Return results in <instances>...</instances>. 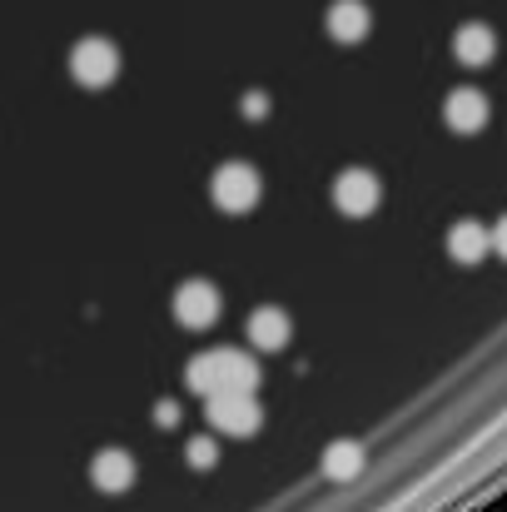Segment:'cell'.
Returning <instances> with one entry per match:
<instances>
[{
  "label": "cell",
  "instance_id": "cell-1",
  "mask_svg": "<svg viewBox=\"0 0 507 512\" xmlns=\"http://www.w3.org/2000/svg\"><path fill=\"white\" fill-rule=\"evenodd\" d=\"M184 378H189V388H194L199 398L224 393V388H244V393H254V388H259V363H254L249 353H239V348H209V353L189 358Z\"/></svg>",
  "mask_w": 507,
  "mask_h": 512
},
{
  "label": "cell",
  "instance_id": "cell-2",
  "mask_svg": "<svg viewBox=\"0 0 507 512\" xmlns=\"http://www.w3.org/2000/svg\"><path fill=\"white\" fill-rule=\"evenodd\" d=\"M204 418H209V428L224 433V438H254L259 423H264V408L254 403V393L224 388V393H209V398H204Z\"/></svg>",
  "mask_w": 507,
  "mask_h": 512
},
{
  "label": "cell",
  "instance_id": "cell-3",
  "mask_svg": "<svg viewBox=\"0 0 507 512\" xmlns=\"http://www.w3.org/2000/svg\"><path fill=\"white\" fill-rule=\"evenodd\" d=\"M209 194H214V204H219L224 214H249V209L259 204V194H264V179H259L254 165L229 160V165H219V170H214Z\"/></svg>",
  "mask_w": 507,
  "mask_h": 512
},
{
  "label": "cell",
  "instance_id": "cell-4",
  "mask_svg": "<svg viewBox=\"0 0 507 512\" xmlns=\"http://www.w3.org/2000/svg\"><path fill=\"white\" fill-rule=\"evenodd\" d=\"M70 75H75L80 85H90V90H105V85L120 75V50H115L110 40L90 35V40H80V45L70 50Z\"/></svg>",
  "mask_w": 507,
  "mask_h": 512
},
{
  "label": "cell",
  "instance_id": "cell-5",
  "mask_svg": "<svg viewBox=\"0 0 507 512\" xmlns=\"http://www.w3.org/2000/svg\"><path fill=\"white\" fill-rule=\"evenodd\" d=\"M219 309H224V299H219V289L209 284V279H184L179 289H174V319L184 324V329H209L214 319H219Z\"/></svg>",
  "mask_w": 507,
  "mask_h": 512
},
{
  "label": "cell",
  "instance_id": "cell-6",
  "mask_svg": "<svg viewBox=\"0 0 507 512\" xmlns=\"http://www.w3.org/2000/svg\"><path fill=\"white\" fill-rule=\"evenodd\" d=\"M378 199H383V189H378V174L343 170L334 179V204H338V214H348V219H363V214H373V209H378Z\"/></svg>",
  "mask_w": 507,
  "mask_h": 512
},
{
  "label": "cell",
  "instance_id": "cell-7",
  "mask_svg": "<svg viewBox=\"0 0 507 512\" xmlns=\"http://www.w3.org/2000/svg\"><path fill=\"white\" fill-rule=\"evenodd\" d=\"M289 339H294V319L279 304H264L249 314V343L259 353H279V348H289Z\"/></svg>",
  "mask_w": 507,
  "mask_h": 512
},
{
  "label": "cell",
  "instance_id": "cell-8",
  "mask_svg": "<svg viewBox=\"0 0 507 512\" xmlns=\"http://www.w3.org/2000/svg\"><path fill=\"white\" fill-rule=\"evenodd\" d=\"M90 478H95L100 493H130L135 488V458L125 448H105V453H95Z\"/></svg>",
  "mask_w": 507,
  "mask_h": 512
},
{
  "label": "cell",
  "instance_id": "cell-9",
  "mask_svg": "<svg viewBox=\"0 0 507 512\" xmlns=\"http://www.w3.org/2000/svg\"><path fill=\"white\" fill-rule=\"evenodd\" d=\"M368 25H373V15H368L363 0H334L329 5V35L338 45H358L368 35Z\"/></svg>",
  "mask_w": 507,
  "mask_h": 512
},
{
  "label": "cell",
  "instance_id": "cell-10",
  "mask_svg": "<svg viewBox=\"0 0 507 512\" xmlns=\"http://www.w3.org/2000/svg\"><path fill=\"white\" fill-rule=\"evenodd\" d=\"M443 115H448V125H453L458 135H473V130L488 125V100H483L478 90H453L448 105H443Z\"/></svg>",
  "mask_w": 507,
  "mask_h": 512
},
{
  "label": "cell",
  "instance_id": "cell-11",
  "mask_svg": "<svg viewBox=\"0 0 507 512\" xmlns=\"http://www.w3.org/2000/svg\"><path fill=\"white\" fill-rule=\"evenodd\" d=\"M488 249H493V239H488V229H483V224H473V219L453 224V234H448V254H453L458 264H478Z\"/></svg>",
  "mask_w": 507,
  "mask_h": 512
},
{
  "label": "cell",
  "instance_id": "cell-12",
  "mask_svg": "<svg viewBox=\"0 0 507 512\" xmlns=\"http://www.w3.org/2000/svg\"><path fill=\"white\" fill-rule=\"evenodd\" d=\"M493 50H498V40H493L488 25H463V30L453 35V55H458L463 65H488Z\"/></svg>",
  "mask_w": 507,
  "mask_h": 512
},
{
  "label": "cell",
  "instance_id": "cell-13",
  "mask_svg": "<svg viewBox=\"0 0 507 512\" xmlns=\"http://www.w3.org/2000/svg\"><path fill=\"white\" fill-rule=\"evenodd\" d=\"M324 473H329L334 483L358 478V473H363V448L348 443V438H343V443H329V448H324Z\"/></svg>",
  "mask_w": 507,
  "mask_h": 512
},
{
  "label": "cell",
  "instance_id": "cell-14",
  "mask_svg": "<svg viewBox=\"0 0 507 512\" xmlns=\"http://www.w3.org/2000/svg\"><path fill=\"white\" fill-rule=\"evenodd\" d=\"M184 458H189V468H199V473H209V468L219 463V448H214V438H189V448H184Z\"/></svg>",
  "mask_w": 507,
  "mask_h": 512
},
{
  "label": "cell",
  "instance_id": "cell-15",
  "mask_svg": "<svg viewBox=\"0 0 507 512\" xmlns=\"http://www.w3.org/2000/svg\"><path fill=\"white\" fill-rule=\"evenodd\" d=\"M244 115H249V120H264V115H269V100H264L259 90H249V95H244Z\"/></svg>",
  "mask_w": 507,
  "mask_h": 512
},
{
  "label": "cell",
  "instance_id": "cell-16",
  "mask_svg": "<svg viewBox=\"0 0 507 512\" xmlns=\"http://www.w3.org/2000/svg\"><path fill=\"white\" fill-rule=\"evenodd\" d=\"M155 418H160V428H174V423H179V403H174V398H160V403H155Z\"/></svg>",
  "mask_w": 507,
  "mask_h": 512
},
{
  "label": "cell",
  "instance_id": "cell-17",
  "mask_svg": "<svg viewBox=\"0 0 507 512\" xmlns=\"http://www.w3.org/2000/svg\"><path fill=\"white\" fill-rule=\"evenodd\" d=\"M488 239H493V249L507 259V219H498V224H493V234H488Z\"/></svg>",
  "mask_w": 507,
  "mask_h": 512
}]
</instances>
